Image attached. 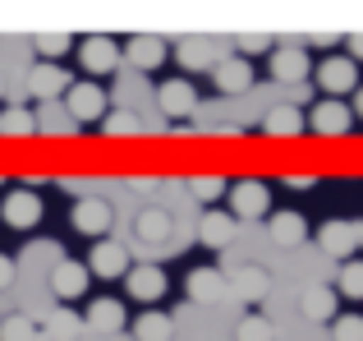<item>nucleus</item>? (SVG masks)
Here are the masks:
<instances>
[{
	"mask_svg": "<svg viewBox=\"0 0 363 341\" xmlns=\"http://www.w3.org/2000/svg\"><path fill=\"white\" fill-rule=\"evenodd\" d=\"M133 235H138L143 244H166L170 235H175V222H170L166 207H138V217H133Z\"/></svg>",
	"mask_w": 363,
	"mask_h": 341,
	"instance_id": "nucleus-12",
	"label": "nucleus"
},
{
	"mask_svg": "<svg viewBox=\"0 0 363 341\" xmlns=\"http://www.w3.org/2000/svg\"><path fill=\"white\" fill-rule=\"evenodd\" d=\"M225 189H230V180H221V175H194L189 180V194H194L203 207H216V198H221Z\"/></svg>",
	"mask_w": 363,
	"mask_h": 341,
	"instance_id": "nucleus-30",
	"label": "nucleus"
},
{
	"mask_svg": "<svg viewBox=\"0 0 363 341\" xmlns=\"http://www.w3.org/2000/svg\"><path fill=\"white\" fill-rule=\"evenodd\" d=\"M281 185H290V189H308V185H318V180H313V175H285Z\"/></svg>",
	"mask_w": 363,
	"mask_h": 341,
	"instance_id": "nucleus-41",
	"label": "nucleus"
},
{
	"mask_svg": "<svg viewBox=\"0 0 363 341\" xmlns=\"http://www.w3.org/2000/svg\"><path fill=\"white\" fill-rule=\"evenodd\" d=\"M28 92H33V97H42V102L60 97V92H65V70H60V65H55V60L37 65V70L28 74Z\"/></svg>",
	"mask_w": 363,
	"mask_h": 341,
	"instance_id": "nucleus-24",
	"label": "nucleus"
},
{
	"mask_svg": "<svg viewBox=\"0 0 363 341\" xmlns=\"http://www.w3.org/2000/svg\"><path fill=\"white\" fill-rule=\"evenodd\" d=\"M184 291H189V300H194V305H212V300H221L225 277L216 268H194L184 277Z\"/></svg>",
	"mask_w": 363,
	"mask_h": 341,
	"instance_id": "nucleus-22",
	"label": "nucleus"
},
{
	"mask_svg": "<svg viewBox=\"0 0 363 341\" xmlns=\"http://www.w3.org/2000/svg\"><path fill=\"white\" fill-rule=\"evenodd\" d=\"M272 37H235V51L240 55H262V51H272Z\"/></svg>",
	"mask_w": 363,
	"mask_h": 341,
	"instance_id": "nucleus-38",
	"label": "nucleus"
},
{
	"mask_svg": "<svg viewBox=\"0 0 363 341\" xmlns=\"http://www.w3.org/2000/svg\"><path fill=\"white\" fill-rule=\"evenodd\" d=\"M331 337L336 341H363V318L359 314H336L331 318Z\"/></svg>",
	"mask_w": 363,
	"mask_h": 341,
	"instance_id": "nucleus-35",
	"label": "nucleus"
},
{
	"mask_svg": "<svg viewBox=\"0 0 363 341\" xmlns=\"http://www.w3.org/2000/svg\"><path fill=\"white\" fill-rule=\"evenodd\" d=\"M74 226H79L83 235H92V240H106V231L116 226V207L101 194H88V198L74 203Z\"/></svg>",
	"mask_w": 363,
	"mask_h": 341,
	"instance_id": "nucleus-3",
	"label": "nucleus"
},
{
	"mask_svg": "<svg viewBox=\"0 0 363 341\" xmlns=\"http://www.w3.org/2000/svg\"><path fill=\"white\" fill-rule=\"evenodd\" d=\"M74 125H79V120H74V116H65V107H60V102H42V116H37V129H46V134H69V129Z\"/></svg>",
	"mask_w": 363,
	"mask_h": 341,
	"instance_id": "nucleus-28",
	"label": "nucleus"
},
{
	"mask_svg": "<svg viewBox=\"0 0 363 341\" xmlns=\"http://www.w3.org/2000/svg\"><path fill=\"white\" fill-rule=\"evenodd\" d=\"M33 129H37V116L28 107H18V102H14V107L0 111V134H33Z\"/></svg>",
	"mask_w": 363,
	"mask_h": 341,
	"instance_id": "nucleus-31",
	"label": "nucleus"
},
{
	"mask_svg": "<svg viewBox=\"0 0 363 341\" xmlns=\"http://www.w3.org/2000/svg\"><path fill=\"white\" fill-rule=\"evenodd\" d=\"M0 97H5V79H0Z\"/></svg>",
	"mask_w": 363,
	"mask_h": 341,
	"instance_id": "nucleus-45",
	"label": "nucleus"
},
{
	"mask_svg": "<svg viewBox=\"0 0 363 341\" xmlns=\"http://www.w3.org/2000/svg\"><path fill=\"white\" fill-rule=\"evenodd\" d=\"M0 217H5L14 231H33V226L42 222V198H37L33 189H9L5 203H0Z\"/></svg>",
	"mask_w": 363,
	"mask_h": 341,
	"instance_id": "nucleus-6",
	"label": "nucleus"
},
{
	"mask_svg": "<svg viewBox=\"0 0 363 341\" xmlns=\"http://www.w3.org/2000/svg\"><path fill=\"white\" fill-rule=\"evenodd\" d=\"M124 291H129L133 300H143V305H152V300L166 296V272L152 268V263H143V268H129V272H124Z\"/></svg>",
	"mask_w": 363,
	"mask_h": 341,
	"instance_id": "nucleus-11",
	"label": "nucleus"
},
{
	"mask_svg": "<svg viewBox=\"0 0 363 341\" xmlns=\"http://www.w3.org/2000/svg\"><path fill=\"white\" fill-rule=\"evenodd\" d=\"M308 129L322 134V139H340V134L354 129V111H350L340 97H322L318 107H313V116H308Z\"/></svg>",
	"mask_w": 363,
	"mask_h": 341,
	"instance_id": "nucleus-2",
	"label": "nucleus"
},
{
	"mask_svg": "<svg viewBox=\"0 0 363 341\" xmlns=\"http://www.w3.org/2000/svg\"><path fill=\"white\" fill-rule=\"evenodd\" d=\"M318 244H322V254H331V259L359 254V222H322Z\"/></svg>",
	"mask_w": 363,
	"mask_h": 341,
	"instance_id": "nucleus-9",
	"label": "nucleus"
},
{
	"mask_svg": "<svg viewBox=\"0 0 363 341\" xmlns=\"http://www.w3.org/2000/svg\"><path fill=\"white\" fill-rule=\"evenodd\" d=\"M354 111H359V116H363V88H359V102H354Z\"/></svg>",
	"mask_w": 363,
	"mask_h": 341,
	"instance_id": "nucleus-43",
	"label": "nucleus"
},
{
	"mask_svg": "<svg viewBox=\"0 0 363 341\" xmlns=\"http://www.w3.org/2000/svg\"><path fill=\"white\" fill-rule=\"evenodd\" d=\"M120 55H124V60H129L138 74H152V70H157V65L170 55V46L161 42V37H129V46H124Z\"/></svg>",
	"mask_w": 363,
	"mask_h": 341,
	"instance_id": "nucleus-16",
	"label": "nucleus"
},
{
	"mask_svg": "<svg viewBox=\"0 0 363 341\" xmlns=\"http://www.w3.org/2000/svg\"><path fill=\"white\" fill-rule=\"evenodd\" d=\"M318 83H322V92L327 97H340V92H350L354 88V60L350 55H331V60H322V70H318Z\"/></svg>",
	"mask_w": 363,
	"mask_h": 341,
	"instance_id": "nucleus-19",
	"label": "nucleus"
},
{
	"mask_svg": "<svg viewBox=\"0 0 363 341\" xmlns=\"http://www.w3.org/2000/svg\"><path fill=\"white\" fill-rule=\"evenodd\" d=\"M0 341H37V318H28V314L0 318Z\"/></svg>",
	"mask_w": 363,
	"mask_h": 341,
	"instance_id": "nucleus-32",
	"label": "nucleus"
},
{
	"mask_svg": "<svg viewBox=\"0 0 363 341\" xmlns=\"http://www.w3.org/2000/svg\"><path fill=\"white\" fill-rule=\"evenodd\" d=\"M350 60H363V37H350Z\"/></svg>",
	"mask_w": 363,
	"mask_h": 341,
	"instance_id": "nucleus-42",
	"label": "nucleus"
},
{
	"mask_svg": "<svg viewBox=\"0 0 363 341\" xmlns=\"http://www.w3.org/2000/svg\"><path fill=\"white\" fill-rule=\"evenodd\" d=\"M235 231H240L235 212H221V207H207V212L198 217V240H203L207 249H221V244H230V240H235Z\"/></svg>",
	"mask_w": 363,
	"mask_h": 341,
	"instance_id": "nucleus-10",
	"label": "nucleus"
},
{
	"mask_svg": "<svg viewBox=\"0 0 363 341\" xmlns=\"http://www.w3.org/2000/svg\"><path fill=\"white\" fill-rule=\"evenodd\" d=\"M262 129L272 139H294L303 129V116H299V107H290V102H285V107H272L267 111V120H262Z\"/></svg>",
	"mask_w": 363,
	"mask_h": 341,
	"instance_id": "nucleus-25",
	"label": "nucleus"
},
{
	"mask_svg": "<svg viewBox=\"0 0 363 341\" xmlns=\"http://www.w3.org/2000/svg\"><path fill=\"white\" fill-rule=\"evenodd\" d=\"M272 79L276 83H303L308 79V55H303V46H272Z\"/></svg>",
	"mask_w": 363,
	"mask_h": 341,
	"instance_id": "nucleus-17",
	"label": "nucleus"
},
{
	"mask_svg": "<svg viewBox=\"0 0 363 341\" xmlns=\"http://www.w3.org/2000/svg\"><path fill=\"white\" fill-rule=\"evenodd\" d=\"M51 291L60 300H74V296H83L88 291V268L83 263H74V259H60L51 268Z\"/></svg>",
	"mask_w": 363,
	"mask_h": 341,
	"instance_id": "nucleus-20",
	"label": "nucleus"
},
{
	"mask_svg": "<svg viewBox=\"0 0 363 341\" xmlns=\"http://www.w3.org/2000/svg\"><path fill=\"white\" fill-rule=\"evenodd\" d=\"M101 134H111V139L143 134V120H138V111H106V116H101Z\"/></svg>",
	"mask_w": 363,
	"mask_h": 341,
	"instance_id": "nucleus-29",
	"label": "nucleus"
},
{
	"mask_svg": "<svg viewBox=\"0 0 363 341\" xmlns=\"http://www.w3.org/2000/svg\"><path fill=\"white\" fill-rule=\"evenodd\" d=\"M225 194H230L235 222H240V217H248V222H253V217H267V212H272V189H267L262 180H235Z\"/></svg>",
	"mask_w": 363,
	"mask_h": 341,
	"instance_id": "nucleus-1",
	"label": "nucleus"
},
{
	"mask_svg": "<svg viewBox=\"0 0 363 341\" xmlns=\"http://www.w3.org/2000/svg\"><path fill=\"white\" fill-rule=\"evenodd\" d=\"M55 185H60L65 194H74V198H88L97 180H88V175H60V180H55Z\"/></svg>",
	"mask_w": 363,
	"mask_h": 341,
	"instance_id": "nucleus-37",
	"label": "nucleus"
},
{
	"mask_svg": "<svg viewBox=\"0 0 363 341\" xmlns=\"http://www.w3.org/2000/svg\"><path fill=\"white\" fill-rule=\"evenodd\" d=\"M272 318H262V314H244L240 323H235V341H272Z\"/></svg>",
	"mask_w": 363,
	"mask_h": 341,
	"instance_id": "nucleus-33",
	"label": "nucleus"
},
{
	"mask_svg": "<svg viewBox=\"0 0 363 341\" xmlns=\"http://www.w3.org/2000/svg\"><path fill=\"white\" fill-rule=\"evenodd\" d=\"M359 244H363V222H359Z\"/></svg>",
	"mask_w": 363,
	"mask_h": 341,
	"instance_id": "nucleus-44",
	"label": "nucleus"
},
{
	"mask_svg": "<svg viewBox=\"0 0 363 341\" xmlns=\"http://www.w3.org/2000/svg\"><path fill=\"white\" fill-rule=\"evenodd\" d=\"M336 291L331 286H308L299 296V314L308 318V323H331V318H336Z\"/></svg>",
	"mask_w": 363,
	"mask_h": 341,
	"instance_id": "nucleus-21",
	"label": "nucleus"
},
{
	"mask_svg": "<svg viewBox=\"0 0 363 341\" xmlns=\"http://www.w3.org/2000/svg\"><path fill=\"white\" fill-rule=\"evenodd\" d=\"M336 296H354V300H363V259H350L345 268H340Z\"/></svg>",
	"mask_w": 363,
	"mask_h": 341,
	"instance_id": "nucleus-34",
	"label": "nucleus"
},
{
	"mask_svg": "<svg viewBox=\"0 0 363 341\" xmlns=\"http://www.w3.org/2000/svg\"><path fill=\"white\" fill-rule=\"evenodd\" d=\"M9 286H14V259L0 254V291H9Z\"/></svg>",
	"mask_w": 363,
	"mask_h": 341,
	"instance_id": "nucleus-40",
	"label": "nucleus"
},
{
	"mask_svg": "<svg viewBox=\"0 0 363 341\" xmlns=\"http://www.w3.org/2000/svg\"><path fill=\"white\" fill-rule=\"evenodd\" d=\"M129 189H133V194H143V198H152V194L161 189V180H157V175H133Z\"/></svg>",
	"mask_w": 363,
	"mask_h": 341,
	"instance_id": "nucleus-39",
	"label": "nucleus"
},
{
	"mask_svg": "<svg viewBox=\"0 0 363 341\" xmlns=\"http://www.w3.org/2000/svg\"><path fill=\"white\" fill-rule=\"evenodd\" d=\"M83 323L97 328V332H120V328H124V305H120V300L97 296V300L88 305V314H83Z\"/></svg>",
	"mask_w": 363,
	"mask_h": 341,
	"instance_id": "nucleus-23",
	"label": "nucleus"
},
{
	"mask_svg": "<svg viewBox=\"0 0 363 341\" xmlns=\"http://www.w3.org/2000/svg\"><path fill=\"white\" fill-rule=\"evenodd\" d=\"M79 332H83L79 314H69V309H51V314H46V337L51 341H74Z\"/></svg>",
	"mask_w": 363,
	"mask_h": 341,
	"instance_id": "nucleus-27",
	"label": "nucleus"
},
{
	"mask_svg": "<svg viewBox=\"0 0 363 341\" xmlns=\"http://www.w3.org/2000/svg\"><path fill=\"white\" fill-rule=\"evenodd\" d=\"M212 79L225 97H240V92L253 88V65H248V55H225V60L212 65Z\"/></svg>",
	"mask_w": 363,
	"mask_h": 341,
	"instance_id": "nucleus-7",
	"label": "nucleus"
},
{
	"mask_svg": "<svg viewBox=\"0 0 363 341\" xmlns=\"http://www.w3.org/2000/svg\"><path fill=\"white\" fill-rule=\"evenodd\" d=\"M65 111H69L74 120H101L106 116V88L101 83H74V88H65Z\"/></svg>",
	"mask_w": 363,
	"mask_h": 341,
	"instance_id": "nucleus-5",
	"label": "nucleus"
},
{
	"mask_svg": "<svg viewBox=\"0 0 363 341\" xmlns=\"http://www.w3.org/2000/svg\"><path fill=\"white\" fill-rule=\"evenodd\" d=\"M225 291H230L235 300H244V305H257V300L272 291V277H267L262 268H253V263H248V268H240V272H230V277H225Z\"/></svg>",
	"mask_w": 363,
	"mask_h": 341,
	"instance_id": "nucleus-14",
	"label": "nucleus"
},
{
	"mask_svg": "<svg viewBox=\"0 0 363 341\" xmlns=\"http://www.w3.org/2000/svg\"><path fill=\"white\" fill-rule=\"evenodd\" d=\"M157 111L166 120H184V116H194L198 111V92H194V83L189 79H166L157 88Z\"/></svg>",
	"mask_w": 363,
	"mask_h": 341,
	"instance_id": "nucleus-4",
	"label": "nucleus"
},
{
	"mask_svg": "<svg viewBox=\"0 0 363 341\" xmlns=\"http://www.w3.org/2000/svg\"><path fill=\"white\" fill-rule=\"evenodd\" d=\"M133 337L138 341H170L175 337V318L161 314V309H152V314H143L138 323H133Z\"/></svg>",
	"mask_w": 363,
	"mask_h": 341,
	"instance_id": "nucleus-26",
	"label": "nucleus"
},
{
	"mask_svg": "<svg viewBox=\"0 0 363 341\" xmlns=\"http://www.w3.org/2000/svg\"><path fill=\"white\" fill-rule=\"evenodd\" d=\"M88 272H97L101 281H116L129 272V254H124V244L116 240H97L92 244V254H88Z\"/></svg>",
	"mask_w": 363,
	"mask_h": 341,
	"instance_id": "nucleus-8",
	"label": "nucleus"
},
{
	"mask_svg": "<svg viewBox=\"0 0 363 341\" xmlns=\"http://www.w3.org/2000/svg\"><path fill=\"white\" fill-rule=\"evenodd\" d=\"M267 235H272V244H281V249H294V244L308 240V222H303L294 207H285V212H272Z\"/></svg>",
	"mask_w": 363,
	"mask_h": 341,
	"instance_id": "nucleus-18",
	"label": "nucleus"
},
{
	"mask_svg": "<svg viewBox=\"0 0 363 341\" xmlns=\"http://www.w3.org/2000/svg\"><path fill=\"white\" fill-rule=\"evenodd\" d=\"M175 60L184 70H212L216 60H225V46H216L212 37H189V42L175 46Z\"/></svg>",
	"mask_w": 363,
	"mask_h": 341,
	"instance_id": "nucleus-15",
	"label": "nucleus"
},
{
	"mask_svg": "<svg viewBox=\"0 0 363 341\" xmlns=\"http://www.w3.org/2000/svg\"><path fill=\"white\" fill-rule=\"evenodd\" d=\"M33 46H37V55H42V60H60V55L69 51V37H65V33H42Z\"/></svg>",
	"mask_w": 363,
	"mask_h": 341,
	"instance_id": "nucleus-36",
	"label": "nucleus"
},
{
	"mask_svg": "<svg viewBox=\"0 0 363 341\" xmlns=\"http://www.w3.org/2000/svg\"><path fill=\"white\" fill-rule=\"evenodd\" d=\"M79 60H83L88 74H116V65L124 55H120V46L111 42V37H88V42L79 46Z\"/></svg>",
	"mask_w": 363,
	"mask_h": 341,
	"instance_id": "nucleus-13",
	"label": "nucleus"
}]
</instances>
